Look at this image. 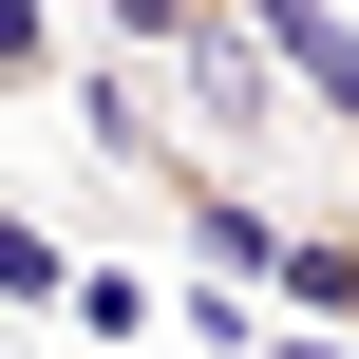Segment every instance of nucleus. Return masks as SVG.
<instances>
[{"label": "nucleus", "instance_id": "f03ea898", "mask_svg": "<svg viewBox=\"0 0 359 359\" xmlns=\"http://www.w3.org/2000/svg\"><path fill=\"white\" fill-rule=\"evenodd\" d=\"M76 322H95V341H151V322H170V284H133V265H95V284H76Z\"/></svg>", "mask_w": 359, "mask_h": 359}, {"label": "nucleus", "instance_id": "f257e3e1", "mask_svg": "<svg viewBox=\"0 0 359 359\" xmlns=\"http://www.w3.org/2000/svg\"><path fill=\"white\" fill-rule=\"evenodd\" d=\"M95 19H114V38H133V57H208V38H227V19H246V0H95Z\"/></svg>", "mask_w": 359, "mask_h": 359}]
</instances>
